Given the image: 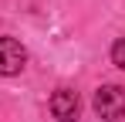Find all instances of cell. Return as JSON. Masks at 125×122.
I'll return each instance as SVG.
<instances>
[{
  "instance_id": "1",
  "label": "cell",
  "mask_w": 125,
  "mask_h": 122,
  "mask_svg": "<svg viewBox=\"0 0 125 122\" xmlns=\"http://www.w3.org/2000/svg\"><path fill=\"white\" fill-rule=\"evenodd\" d=\"M91 109H95V115L105 119V122L125 119V88L122 85H102V88L95 92V98H91Z\"/></svg>"
},
{
  "instance_id": "2",
  "label": "cell",
  "mask_w": 125,
  "mask_h": 122,
  "mask_svg": "<svg viewBox=\"0 0 125 122\" xmlns=\"http://www.w3.org/2000/svg\"><path fill=\"white\" fill-rule=\"evenodd\" d=\"M27 64V51L17 37H0V75H21Z\"/></svg>"
},
{
  "instance_id": "3",
  "label": "cell",
  "mask_w": 125,
  "mask_h": 122,
  "mask_svg": "<svg viewBox=\"0 0 125 122\" xmlns=\"http://www.w3.org/2000/svg\"><path fill=\"white\" fill-rule=\"evenodd\" d=\"M78 112H81L78 92H71V88H58V92L51 95V115H54L58 122H74Z\"/></svg>"
},
{
  "instance_id": "4",
  "label": "cell",
  "mask_w": 125,
  "mask_h": 122,
  "mask_svg": "<svg viewBox=\"0 0 125 122\" xmlns=\"http://www.w3.org/2000/svg\"><path fill=\"white\" fill-rule=\"evenodd\" d=\"M112 64L125 71V37H118L115 44H112Z\"/></svg>"
}]
</instances>
